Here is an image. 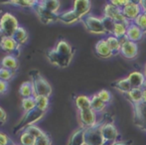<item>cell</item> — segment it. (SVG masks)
Here are the masks:
<instances>
[{"label":"cell","mask_w":146,"mask_h":145,"mask_svg":"<svg viewBox=\"0 0 146 145\" xmlns=\"http://www.w3.org/2000/svg\"><path fill=\"white\" fill-rule=\"evenodd\" d=\"M144 32L140 29L137 25H135L133 22H131L127 27L126 37L129 41H132L134 43H138L144 37Z\"/></svg>","instance_id":"15"},{"label":"cell","mask_w":146,"mask_h":145,"mask_svg":"<svg viewBox=\"0 0 146 145\" xmlns=\"http://www.w3.org/2000/svg\"><path fill=\"white\" fill-rule=\"evenodd\" d=\"M132 142L130 140H117V141L113 142V143L110 145H131Z\"/></svg>","instance_id":"44"},{"label":"cell","mask_w":146,"mask_h":145,"mask_svg":"<svg viewBox=\"0 0 146 145\" xmlns=\"http://www.w3.org/2000/svg\"><path fill=\"white\" fill-rule=\"evenodd\" d=\"M102 25H104V28L106 30V33L108 35H112L113 34V30H114V26H115V22L112 19L108 17H106V16H102Z\"/></svg>","instance_id":"32"},{"label":"cell","mask_w":146,"mask_h":145,"mask_svg":"<svg viewBox=\"0 0 146 145\" xmlns=\"http://www.w3.org/2000/svg\"><path fill=\"white\" fill-rule=\"evenodd\" d=\"M111 87H113V89H117L118 91H120V93H124V95H126V93H128V91H130L131 89H132V87H131L130 83H129L127 77L119 79H117V81H113V83H111Z\"/></svg>","instance_id":"22"},{"label":"cell","mask_w":146,"mask_h":145,"mask_svg":"<svg viewBox=\"0 0 146 145\" xmlns=\"http://www.w3.org/2000/svg\"><path fill=\"white\" fill-rule=\"evenodd\" d=\"M122 13L124 15V17L128 20L129 22H133L142 12L139 2L137 1H129V3L127 5H125L122 8Z\"/></svg>","instance_id":"11"},{"label":"cell","mask_w":146,"mask_h":145,"mask_svg":"<svg viewBox=\"0 0 146 145\" xmlns=\"http://www.w3.org/2000/svg\"><path fill=\"white\" fill-rule=\"evenodd\" d=\"M81 21L83 22L87 31L90 32V33L96 34V35H104V34H106L104 25H102V18L96 17V16L94 15H88L86 17H84Z\"/></svg>","instance_id":"5"},{"label":"cell","mask_w":146,"mask_h":145,"mask_svg":"<svg viewBox=\"0 0 146 145\" xmlns=\"http://www.w3.org/2000/svg\"><path fill=\"white\" fill-rule=\"evenodd\" d=\"M100 131H102V137L106 143H113V142L117 141L119 137L118 129L113 123H110V122L100 124Z\"/></svg>","instance_id":"9"},{"label":"cell","mask_w":146,"mask_h":145,"mask_svg":"<svg viewBox=\"0 0 146 145\" xmlns=\"http://www.w3.org/2000/svg\"><path fill=\"white\" fill-rule=\"evenodd\" d=\"M33 11L37 14V16L39 17L40 21L42 22V23L46 24V25L56 23V22L59 21V13L58 14L52 13V12H50L49 10H47L46 8L41 4V1L38 2V4L35 6Z\"/></svg>","instance_id":"7"},{"label":"cell","mask_w":146,"mask_h":145,"mask_svg":"<svg viewBox=\"0 0 146 145\" xmlns=\"http://www.w3.org/2000/svg\"><path fill=\"white\" fill-rule=\"evenodd\" d=\"M106 103H104L100 97H98L96 93L92 95L90 97V109L94 110L96 113H98V112H102L106 107Z\"/></svg>","instance_id":"25"},{"label":"cell","mask_w":146,"mask_h":145,"mask_svg":"<svg viewBox=\"0 0 146 145\" xmlns=\"http://www.w3.org/2000/svg\"><path fill=\"white\" fill-rule=\"evenodd\" d=\"M79 120L82 128H92L98 124L96 113L92 109L79 111Z\"/></svg>","instance_id":"10"},{"label":"cell","mask_w":146,"mask_h":145,"mask_svg":"<svg viewBox=\"0 0 146 145\" xmlns=\"http://www.w3.org/2000/svg\"><path fill=\"white\" fill-rule=\"evenodd\" d=\"M130 24V23H129ZM129 24H125V23H115L114 26V30H113V35L116 38L120 39L122 37L126 36V32H127V27H128Z\"/></svg>","instance_id":"31"},{"label":"cell","mask_w":146,"mask_h":145,"mask_svg":"<svg viewBox=\"0 0 146 145\" xmlns=\"http://www.w3.org/2000/svg\"><path fill=\"white\" fill-rule=\"evenodd\" d=\"M143 73H144V77H146V64H145V67H144V72H143Z\"/></svg>","instance_id":"49"},{"label":"cell","mask_w":146,"mask_h":145,"mask_svg":"<svg viewBox=\"0 0 146 145\" xmlns=\"http://www.w3.org/2000/svg\"><path fill=\"white\" fill-rule=\"evenodd\" d=\"M75 105L79 111L90 109V97L80 95L75 97Z\"/></svg>","instance_id":"23"},{"label":"cell","mask_w":146,"mask_h":145,"mask_svg":"<svg viewBox=\"0 0 146 145\" xmlns=\"http://www.w3.org/2000/svg\"><path fill=\"white\" fill-rule=\"evenodd\" d=\"M139 2V5H140L141 9L142 11H146V0H141V1H138Z\"/></svg>","instance_id":"45"},{"label":"cell","mask_w":146,"mask_h":145,"mask_svg":"<svg viewBox=\"0 0 146 145\" xmlns=\"http://www.w3.org/2000/svg\"><path fill=\"white\" fill-rule=\"evenodd\" d=\"M86 145H106V142L102 137L100 131V124H96L92 128L85 129Z\"/></svg>","instance_id":"6"},{"label":"cell","mask_w":146,"mask_h":145,"mask_svg":"<svg viewBox=\"0 0 146 145\" xmlns=\"http://www.w3.org/2000/svg\"><path fill=\"white\" fill-rule=\"evenodd\" d=\"M142 89H146V77H145V81H144V83H143Z\"/></svg>","instance_id":"48"},{"label":"cell","mask_w":146,"mask_h":145,"mask_svg":"<svg viewBox=\"0 0 146 145\" xmlns=\"http://www.w3.org/2000/svg\"><path fill=\"white\" fill-rule=\"evenodd\" d=\"M96 95H98V97H100L104 103H106V105L111 103L112 95H111V93H110V91H108V89H102V91H98Z\"/></svg>","instance_id":"37"},{"label":"cell","mask_w":146,"mask_h":145,"mask_svg":"<svg viewBox=\"0 0 146 145\" xmlns=\"http://www.w3.org/2000/svg\"><path fill=\"white\" fill-rule=\"evenodd\" d=\"M14 77H15V72L0 67V79L8 83V81H11Z\"/></svg>","instance_id":"36"},{"label":"cell","mask_w":146,"mask_h":145,"mask_svg":"<svg viewBox=\"0 0 146 145\" xmlns=\"http://www.w3.org/2000/svg\"><path fill=\"white\" fill-rule=\"evenodd\" d=\"M106 43H108L110 49L111 50L113 56L120 54L121 44H120V42H119L118 38L114 37L113 35H108V37H106Z\"/></svg>","instance_id":"24"},{"label":"cell","mask_w":146,"mask_h":145,"mask_svg":"<svg viewBox=\"0 0 146 145\" xmlns=\"http://www.w3.org/2000/svg\"><path fill=\"white\" fill-rule=\"evenodd\" d=\"M7 120V114H6L5 110L2 107H0V125H3Z\"/></svg>","instance_id":"42"},{"label":"cell","mask_w":146,"mask_h":145,"mask_svg":"<svg viewBox=\"0 0 146 145\" xmlns=\"http://www.w3.org/2000/svg\"><path fill=\"white\" fill-rule=\"evenodd\" d=\"M19 28L18 20L13 14L5 12L0 17V30L4 37H13L15 32Z\"/></svg>","instance_id":"4"},{"label":"cell","mask_w":146,"mask_h":145,"mask_svg":"<svg viewBox=\"0 0 146 145\" xmlns=\"http://www.w3.org/2000/svg\"><path fill=\"white\" fill-rule=\"evenodd\" d=\"M74 54L75 52L73 47L66 40H60L54 48L46 53V56L51 64L64 69L71 64Z\"/></svg>","instance_id":"1"},{"label":"cell","mask_w":146,"mask_h":145,"mask_svg":"<svg viewBox=\"0 0 146 145\" xmlns=\"http://www.w3.org/2000/svg\"><path fill=\"white\" fill-rule=\"evenodd\" d=\"M68 145H86L85 128L80 127L79 129L76 130V131L72 134L71 137H70Z\"/></svg>","instance_id":"21"},{"label":"cell","mask_w":146,"mask_h":145,"mask_svg":"<svg viewBox=\"0 0 146 145\" xmlns=\"http://www.w3.org/2000/svg\"><path fill=\"white\" fill-rule=\"evenodd\" d=\"M59 21L65 24H73L81 21V18L76 14V12L72 10H68L63 13H59Z\"/></svg>","instance_id":"19"},{"label":"cell","mask_w":146,"mask_h":145,"mask_svg":"<svg viewBox=\"0 0 146 145\" xmlns=\"http://www.w3.org/2000/svg\"><path fill=\"white\" fill-rule=\"evenodd\" d=\"M16 145H17V144H16Z\"/></svg>","instance_id":"50"},{"label":"cell","mask_w":146,"mask_h":145,"mask_svg":"<svg viewBox=\"0 0 146 145\" xmlns=\"http://www.w3.org/2000/svg\"><path fill=\"white\" fill-rule=\"evenodd\" d=\"M142 105H146V89H143V93H142Z\"/></svg>","instance_id":"46"},{"label":"cell","mask_w":146,"mask_h":145,"mask_svg":"<svg viewBox=\"0 0 146 145\" xmlns=\"http://www.w3.org/2000/svg\"><path fill=\"white\" fill-rule=\"evenodd\" d=\"M137 54H138V45H137V43L127 40L126 42H124L121 45L120 55L124 57L125 59H128V60L134 59L137 57Z\"/></svg>","instance_id":"13"},{"label":"cell","mask_w":146,"mask_h":145,"mask_svg":"<svg viewBox=\"0 0 146 145\" xmlns=\"http://www.w3.org/2000/svg\"><path fill=\"white\" fill-rule=\"evenodd\" d=\"M30 75L33 89H34L35 97H50L51 95H52L53 89L51 85L49 83V81L36 70L30 72Z\"/></svg>","instance_id":"2"},{"label":"cell","mask_w":146,"mask_h":145,"mask_svg":"<svg viewBox=\"0 0 146 145\" xmlns=\"http://www.w3.org/2000/svg\"><path fill=\"white\" fill-rule=\"evenodd\" d=\"M22 107H23V109L25 112H28V111H30V110H33V109H36V101H35V97L22 99Z\"/></svg>","instance_id":"33"},{"label":"cell","mask_w":146,"mask_h":145,"mask_svg":"<svg viewBox=\"0 0 146 145\" xmlns=\"http://www.w3.org/2000/svg\"><path fill=\"white\" fill-rule=\"evenodd\" d=\"M94 51H96V54L98 55V57L102 59H108L113 56L106 39H100V41H98V43L94 46Z\"/></svg>","instance_id":"16"},{"label":"cell","mask_w":146,"mask_h":145,"mask_svg":"<svg viewBox=\"0 0 146 145\" xmlns=\"http://www.w3.org/2000/svg\"><path fill=\"white\" fill-rule=\"evenodd\" d=\"M126 77L128 79L132 89H142L143 83H144L145 81V77L143 73L134 71V72L129 73Z\"/></svg>","instance_id":"18"},{"label":"cell","mask_w":146,"mask_h":145,"mask_svg":"<svg viewBox=\"0 0 146 145\" xmlns=\"http://www.w3.org/2000/svg\"><path fill=\"white\" fill-rule=\"evenodd\" d=\"M24 131H27L28 133H30L32 136H34L36 139L39 137H41V136L45 133V132L43 131L40 127H38V126H36V125H31V126H29V127L26 128Z\"/></svg>","instance_id":"38"},{"label":"cell","mask_w":146,"mask_h":145,"mask_svg":"<svg viewBox=\"0 0 146 145\" xmlns=\"http://www.w3.org/2000/svg\"><path fill=\"white\" fill-rule=\"evenodd\" d=\"M0 145H16L8 134L0 131Z\"/></svg>","instance_id":"40"},{"label":"cell","mask_w":146,"mask_h":145,"mask_svg":"<svg viewBox=\"0 0 146 145\" xmlns=\"http://www.w3.org/2000/svg\"><path fill=\"white\" fill-rule=\"evenodd\" d=\"M129 1H130V0H111L110 3H111L112 5L116 6L117 8L122 9L125 5H127V4L129 3Z\"/></svg>","instance_id":"41"},{"label":"cell","mask_w":146,"mask_h":145,"mask_svg":"<svg viewBox=\"0 0 146 145\" xmlns=\"http://www.w3.org/2000/svg\"><path fill=\"white\" fill-rule=\"evenodd\" d=\"M8 89V83L0 79V95L1 93H5Z\"/></svg>","instance_id":"43"},{"label":"cell","mask_w":146,"mask_h":145,"mask_svg":"<svg viewBox=\"0 0 146 145\" xmlns=\"http://www.w3.org/2000/svg\"><path fill=\"white\" fill-rule=\"evenodd\" d=\"M39 1L37 0H12V1H8V4L15 6V7L19 8H28V9H34L35 6L38 4Z\"/></svg>","instance_id":"27"},{"label":"cell","mask_w":146,"mask_h":145,"mask_svg":"<svg viewBox=\"0 0 146 145\" xmlns=\"http://www.w3.org/2000/svg\"><path fill=\"white\" fill-rule=\"evenodd\" d=\"M106 17H108L110 19L113 20L115 23H125L129 24L131 22H129L126 18L124 17L122 13V10L120 8H117L116 6L112 5L110 2H108V4H106L104 8V15Z\"/></svg>","instance_id":"8"},{"label":"cell","mask_w":146,"mask_h":145,"mask_svg":"<svg viewBox=\"0 0 146 145\" xmlns=\"http://www.w3.org/2000/svg\"><path fill=\"white\" fill-rule=\"evenodd\" d=\"M90 8H92V2L88 0H76V1H74L73 10L81 18V20L88 15Z\"/></svg>","instance_id":"14"},{"label":"cell","mask_w":146,"mask_h":145,"mask_svg":"<svg viewBox=\"0 0 146 145\" xmlns=\"http://www.w3.org/2000/svg\"><path fill=\"white\" fill-rule=\"evenodd\" d=\"M19 95L22 97V99H26V97H35L34 95V89H33L32 81H24L19 87Z\"/></svg>","instance_id":"26"},{"label":"cell","mask_w":146,"mask_h":145,"mask_svg":"<svg viewBox=\"0 0 146 145\" xmlns=\"http://www.w3.org/2000/svg\"><path fill=\"white\" fill-rule=\"evenodd\" d=\"M20 45L16 42V40L13 37H4L0 44V49L4 52L8 53L9 55H15L18 56L20 52Z\"/></svg>","instance_id":"12"},{"label":"cell","mask_w":146,"mask_h":145,"mask_svg":"<svg viewBox=\"0 0 146 145\" xmlns=\"http://www.w3.org/2000/svg\"><path fill=\"white\" fill-rule=\"evenodd\" d=\"M142 89H131V91H128L125 97L134 107H137L142 103Z\"/></svg>","instance_id":"20"},{"label":"cell","mask_w":146,"mask_h":145,"mask_svg":"<svg viewBox=\"0 0 146 145\" xmlns=\"http://www.w3.org/2000/svg\"><path fill=\"white\" fill-rule=\"evenodd\" d=\"M135 25H137L143 32L146 34V11H142L140 15L133 21Z\"/></svg>","instance_id":"35"},{"label":"cell","mask_w":146,"mask_h":145,"mask_svg":"<svg viewBox=\"0 0 146 145\" xmlns=\"http://www.w3.org/2000/svg\"><path fill=\"white\" fill-rule=\"evenodd\" d=\"M46 112L41 111V110L35 109L33 110H30L28 112H25L24 115L22 116L21 120L19 121V123L13 128V132L15 134H17L20 131H24L27 127H29L31 125H35L38 120H40L41 118L44 116V114Z\"/></svg>","instance_id":"3"},{"label":"cell","mask_w":146,"mask_h":145,"mask_svg":"<svg viewBox=\"0 0 146 145\" xmlns=\"http://www.w3.org/2000/svg\"><path fill=\"white\" fill-rule=\"evenodd\" d=\"M20 143L21 145H35L36 138L27 131H23L20 135Z\"/></svg>","instance_id":"34"},{"label":"cell","mask_w":146,"mask_h":145,"mask_svg":"<svg viewBox=\"0 0 146 145\" xmlns=\"http://www.w3.org/2000/svg\"><path fill=\"white\" fill-rule=\"evenodd\" d=\"M0 67L2 68L8 69L10 71H13L16 73V71L19 68V61L17 59V56L15 55H6L5 57H3L0 62Z\"/></svg>","instance_id":"17"},{"label":"cell","mask_w":146,"mask_h":145,"mask_svg":"<svg viewBox=\"0 0 146 145\" xmlns=\"http://www.w3.org/2000/svg\"><path fill=\"white\" fill-rule=\"evenodd\" d=\"M13 38L16 40V42L22 46V45L26 44V42L28 41V38H29V34H28L27 30L25 29L22 26H19V28L17 29V31L15 32Z\"/></svg>","instance_id":"28"},{"label":"cell","mask_w":146,"mask_h":145,"mask_svg":"<svg viewBox=\"0 0 146 145\" xmlns=\"http://www.w3.org/2000/svg\"><path fill=\"white\" fill-rule=\"evenodd\" d=\"M41 4L47 10L56 14H58V11L60 10V7H61V2L59 0H43V1H41Z\"/></svg>","instance_id":"29"},{"label":"cell","mask_w":146,"mask_h":145,"mask_svg":"<svg viewBox=\"0 0 146 145\" xmlns=\"http://www.w3.org/2000/svg\"><path fill=\"white\" fill-rule=\"evenodd\" d=\"M3 38H4V35H3V33L1 32V30H0V44H1L2 40H3Z\"/></svg>","instance_id":"47"},{"label":"cell","mask_w":146,"mask_h":145,"mask_svg":"<svg viewBox=\"0 0 146 145\" xmlns=\"http://www.w3.org/2000/svg\"><path fill=\"white\" fill-rule=\"evenodd\" d=\"M36 101V109L41 111L46 112L50 105V97H35Z\"/></svg>","instance_id":"30"},{"label":"cell","mask_w":146,"mask_h":145,"mask_svg":"<svg viewBox=\"0 0 146 145\" xmlns=\"http://www.w3.org/2000/svg\"><path fill=\"white\" fill-rule=\"evenodd\" d=\"M35 145H52V138L48 133L45 132L41 137L37 138Z\"/></svg>","instance_id":"39"}]
</instances>
